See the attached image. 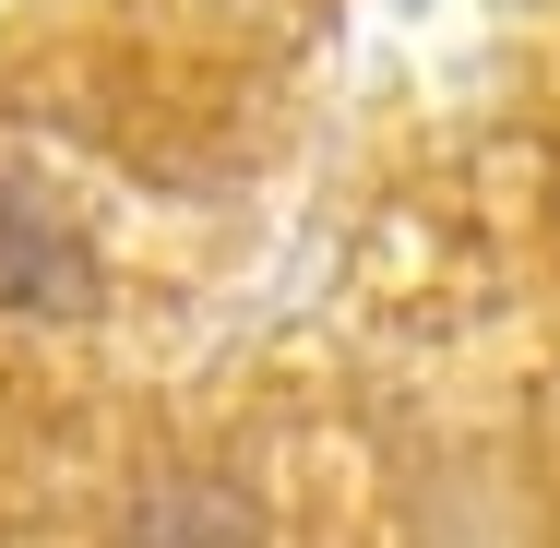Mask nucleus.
Masks as SVG:
<instances>
[]
</instances>
